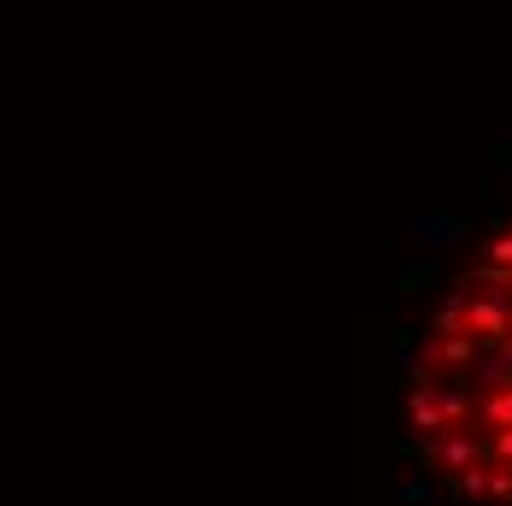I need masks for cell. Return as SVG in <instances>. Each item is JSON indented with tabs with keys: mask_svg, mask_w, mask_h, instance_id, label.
<instances>
[{
	"mask_svg": "<svg viewBox=\"0 0 512 506\" xmlns=\"http://www.w3.org/2000/svg\"><path fill=\"white\" fill-rule=\"evenodd\" d=\"M460 242H465V224L448 218V212H430V218H418V224L407 230V248L418 253V259H436V253L460 248Z\"/></svg>",
	"mask_w": 512,
	"mask_h": 506,
	"instance_id": "obj_1",
	"label": "cell"
},
{
	"mask_svg": "<svg viewBox=\"0 0 512 506\" xmlns=\"http://www.w3.org/2000/svg\"><path fill=\"white\" fill-rule=\"evenodd\" d=\"M442 495L436 489H424V483H401V506H436Z\"/></svg>",
	"mask_w": 512,
	"mask_h": 506,
	"instance_id": "obj_3",
	"label": "cell"
},
{
	"mask_svg": "<svg viewBox=\"0 0 512 506\" xmlns=\"http://www.w3.org/2000/svg\"><path fill=\"white\" fill-rule=\"evenodd\" d=\"M430 277H436V265H430V259H412L407 271H401V295H418V289H424V283H430Z\"/></svg>",
	"mask_w": 512,
	"mask_h": 506,
	"instance_id": "obj_2",
	"label": "cell"
}]
</instances>
